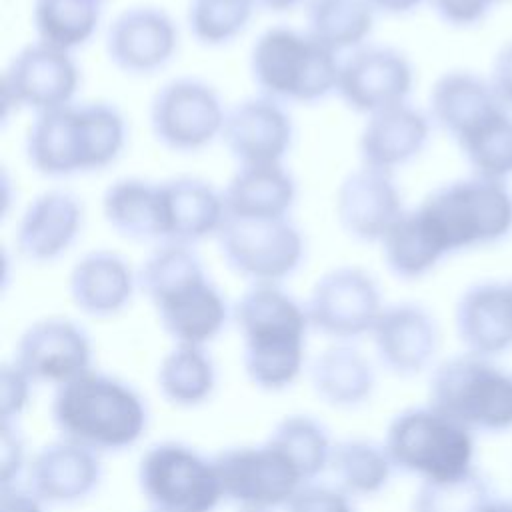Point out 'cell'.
Wrapping results in <instances>:
<instances>
[{"instance_id":"e575fe53","label":"cell","mask_w":512,"mask_h":512,"mask_svg":"<svg viewBox=\"0 0 512 512\" xmlns=\"http://www.w3.org/2000/svg\"><path fill=\"white\" fill-rule=\"evenodd\" d=\"M104 4L106 0H34L32 24L38 40L72 52L94 36Z\"/></svg>"},{"instance_id":"7a4b0ae2","label":"cell","mask_w":512,"mask_h":512,"mask_svg":"<svg viewBox=\"0 0 512 512\" xmlns=\"http://www.w3.org/2000/svg\"><path fill=\"white\" fill-rule=\"evenodd\" d=\"M248 380L266 392L292 386L302 368L310 328L306 306L280 284H252L232 308Z\"/></svg>"},{"instance_id":"ee69618b","label":"cell","mask_w":512,"mask_h":512,"mask_svg":"<svg viewBox=\"0 0 512 512\" xmlns=\"http://www.w3.org/2000/svg\"><path fill=\"white\" fill-rule=\"evenodd\" d=\"M488 82L498 100L512 110V40H508L496 54Z\"/></svg>"},{"instance_id":"44dd1931","label":"cell","mask_w":512,"mask_h":512,"mask_svg":"<svg viewBox=\"0 0 512 512\" xmlns=\"http://www.w3.org/2000/svg\"><path fill=\"white\" fill-rule=\"evenodd\" d=\"M454 326L466 352L496 358L512 348V284L484 280L468 286L454 308Z\"/></svg>"},{"instance_id":"816d5d0a","label":"cell","mask_w":512,"mask_h":512,"mask_svg":"<svg viewBox=\"0 0 512 512\" xmlns=\"http://www.w3.org/2000/svg\"><path fill=\"white\" fill-rule=\"evenodd\" d=\"M152 512H154V510H152Z\"/></svg>"},{"instance_id":"484cf974","label":"cell","mask_w":512,"mask_h":512,"mask_svg":"<svg viewBox=\"0 0 512 512\" xmlns=\"http://www.w3.org/2000/svg\"><path fill=\"white\" fill-rule=\"evenodd\" d=\"M138 274L130 262L112 250L86 252L70 270L68 292L74 306L86 316L110 318L132 300Z\"/></svg>"},{"instance_id":"b9f144b4","label":"cell","mask_w":512,"mask_h":512,"mask_svg":"<svg viewBox=\"0 0 512 512\" xmlns=\"http://www.w3.org/2000/svg\"><path fill=\"white\" fill-rule=\"evenodd\" d=\"M500 2L506 0H428L436 16L454 28L480 24Z\"/></svg>"},{"instance_id":"8992f818","label":"cell","mask_w":512,"mask_h":512,"mask_svg":"<svg viewBox=\"0 0 512 512\" xmlns=\"http://www.w3.org/2000/svg\"><path fill=\"white\" fill-rule=\"evenodd\" d=\"M384 448L396 470L420 482H448L476 470L474 432L430 404L398 412L386 428Z\"/></svg>"},{"instance_id":"2e32d148","label":"cell","mask_w":512,"mask_h":512,"mask_svg":"<svg viewBox=\"0 0 512 512\" xmlns=\"http://www.w3.org/2000/svg\"><path fill=\"white\" fill-rule=\"evenodd\" d=\"M14 362L32 382L58 388L92 370V342L70 318H42L22 332Z\"/></svg>"},{"instance_id":"603a6c76","label":"cell","mask_w":512,"mask_h":512,"mask_svg":"<svg viewBox=\"0 0 512 512\" xmlns=\"http://www.w3.org/2000/svg\"><path fill=\"white\" fill-rule=\"evenodd\" d=\"M84 222L80 200L68 190H46L22 212L16 226V248L30 262L58 260L78 238Z\"/></svg>"},{"instance_id":"c3c4849f","label":"cell","mask_w":512,"mask_h":512,"mask_svg":"<svg viewBox=\"0 0 512 512\" xmlns=\"http://www.w3.org/2000/svg\"><path fill=\"white\" fill-rule=\"evenodd\" d=\"M484 512H512V500H496L492 498Z\"/></svg>"},{"instance_id":"7c38bea8","label":"cell","mask_w":512,"mask_h":512,"mask_svg":"<svg viewBox=\"0 0 512 512\" xmlns=\"http://www.w3.org/2000/svg\"><path fill=\"white\" fill-rule=\"evenodd\" d=\"M226 114L220 94L190 76L162 84L148 110L154 138L174 152H196L212 144L222 136Z\"/></svg>"},{"instance_id":"277c9868","label":"cell","mask_w":512,"mask_h":512,"mask_svg":"<svg viewBox=\"0 0 512 512\" xmlns=\"http://www.w3.org/2000/svg\"><path fill=\"white\" fill-rule=\"evenodd\" d=\"M144 398L124 380L90 370L56 388L52 422L60 436L96 454L132 448L148 428Z\"/></svg>"},{"instance_id":"f1b7e54d","label":"cell","mask_w":512,"mask_h":512,"mask_svg":"<svg viewBox=\"0 0 512 512\" xmlns=\"http://www.w3.org/2000/svg\"><path fill=\"white\" fill-rule=\"evenodd\" d=\"M106 224L120 236L136 242L162 244V192L160 182L136 176L114 180L102 196Z\"/></svg>"},{"instance_id":"d6986e66","label":"cell","mask_w":512,"mask_h":512,"mask_svg":"<svg viewBox=\"0 0 512 512\" xmlns=\"http://www.w3.org/2000/svg\"><path fill=\"white\" fill-rule=\"evenodd\" d=\"M370 334L380 364L398 376L424 372L440 344L436 318L416 302L384 306Z\"/></svg>"},{"instance_id":"5bb4252c","label":"cell","mask_w":512,"mask_h":512,"mask_svg":"<svg viewBox=\"0 0 512 512\" xmlns=\"http://www.w3.org/2000/svg\"><path fill=\"white\" fill-rule=\"evenodd\" d=\"M414 86L408 56L392 46H360L340 60L336 94L358 112L372 116L404 104Z\"/></svg>"},{"instance_id":"1f68e13d","label":"cell","mask_w":512,"mask_h":512,"mask_svg":"<svg viewBox=\"0 0 512 512\" xmlns=\"http://www.w3.org/2000/svg\"><path fill=\"white\" fill-rule=\"evenodd\" d=\"M376 10L368 0H308L306 32L334 54L364 46Z\"/></svg>"},{"instance_id":"f546056e","label":"cell","mask_w":512,"mask_h":512,"mask_svg":"<svg viewBox=\"0 0 512 512\" xmlns=\"http://www.w3.org/2000/svg\"><path fill=\"white\" fill-rule=\"evenodd\" d=\"M310 384L324 404L356 408L370 400L376 388V374L360 350L338 342L314 358Z\"/></svg>"},{"instance_id":"ab89813d","label":"cell","mask_w":512,"mask_h":512,"mask_svg":"<svg viewBox=\"0 0 512 512\" xmlns=\"http://www.w3.org/2000/svg\"><path fill=\"white\" fill-rule=\"evenodd\" d=\"M30 384H34L28 374L16 364H4L0 372V416L2 422H14L30 400Z\"/></svg>"},{"instance_id":"f35d334b","label":"cell","mask_w":512,"mask_h":512,"mask_svg":"<svg viewBox=\"0 0 512 512\" xmlns=\"http://www.w3.org/2000/svg\"><path fill=\"white\" fill-rule=\"evenodd\" d=\"M492 498L488 482L474 470L448 482H420L410 512H484Z\"/></svg>"},{"instance_id":"8d00e7d4","label":"cell","mask_w":512,"mask_h":512,"mask_svg":"<svg viewBox=\"0 0 512 512\" xmlns=\"http://www.w3.org/2000/svg\"><path fill=\"white\" fill-rule=\"evenodd\" d=\"M268 442L278 446L298 468L306 484H312L330 464L332 444L326 428L304 414L282 418L268 436Z\"/></svg>"},{"instance_id":"bcb514c9","label":"cell","mask_w":512,"mask_h":512,"mask_svg":"<svg viewBox=\"0 0 512 512\" xmlns=\"http://www.w3.org/2000/svg\"><path fill=\"white\" fill-rule=\"evenodd\" d=\"M422 2L424 0H368V4L376 12H384V14H392V16L408 14V12L416 10Z\"/></svg>"},{"instance_id":"4dcf8cb0","label":"cell","mask_w":512,"mask_h":512,"mask_svg":"<svg viewBox=\"0 0 512 512\" xmlns=\"http://www.w3.org/2000/svg\"><path fill=\"white\" fill-rule=\"evenodd\" d=\"M378 244L384 264L400 280H418L430 274L448 256L418 206L404 210Z\"/></svg>"},{"instance_id":"ac0fdd59","label":"cell","mask_w":512,"mask_h":512,"mask_svg":"<svg viewBox=\"0 0 512 512\" xmlns=\"http://www.w3.org/2000/svg\"><path fill=\"white\" fill-rule=\"evenodd\" d=\"M220 138L238 166L282 164L292 146L294 126L284 104L260 94L228 110Z\"/></svg>"},{"instance_id":"52a82bcc","label":"cell","mask_w":512,"mask_h":512,"mask_svg":"<svg viewBox=\"0 0 512 512\" xmlns=\"http://www.w3.org/2000/svg\"><path fill=\"white\" fill-rule=\"evenodd\" d=\"M418 208L448 254L498 244L512 232V190L500 180L472 174L446 182Z\"/></svg>"},{"instance_id":"4316f807","label":"cell","mask_w":512,"mask_h":512,"mask_svg":"<svg viewBox=\"0 0 512 512\" xmlns=\"http://www.w3.org/2000/svg\"><path fill=\"white\" fill-rule=\"evenodd\" d=\"M226 218H288L296 200V182L282 164L238 166L222 190Z\"/></svg>"},{"instance_id":"ba28073f","label":"cell","mask_w":512,"mask_h":512,"mask_svg":"<svg viewBox=\"0 0 512 512\" xmlns=\"http://www.w3.org/2000/svg\"><path fill=\"white\" fill-rule=\"evenodd\" d=\"M428 404L474 434L504 432L512 428V374L492 358L452 356L434 368Z\"/></svg>"},{"instance_id":"6da1fadb","label":"cell","mask_w":512,"mask_h":512,"mask_svg":"<svg viewBox=\"0 0 512 512\" xmlns=\"http://www.w3.org/2000/svg\"><path fill=\"white\" fill-rule=\"evenodd\" d=\"M138 288L176 344H208L232 314L192 246L158 244L138 270Z\"/></svg>"},{"instance_id":"d590c367","label":"cell","mask_w":512,"mask_h":512,"mask_svg":"<svg viewBox=\"0 0 512 512\" xmlns=\"http://www.w3.org/2000/svg\"><path fill=\"white\" fill-rule=\"evenodd\" d=\"M456 144L474 176L508 182L512 176V110L498 108Z\"/></svg>"},{"instance_id":"d4e9b609","label":"cell","mask_w":512,"mask_h":512,"mask_svg":"<svg viewBox=\"0 0 512 512\" xmlns=\"http://www.w3.org/2000/svg\"><path fill=\"white\" fill-rule=\"evenodd\" d=\"M432 120L408 102L368 116L358 152L362 166L390 172L412 162L428 144Z\"/></svg>"},{"instance_id":"5b68a950","label":"cell","mask_w":512,"mask_h":512,"mask_svg":"<svg viewBox=\"0 0 512 512\" xmlns=\"http://www.w3.org/2000/svg\"><path fill=\"white\" fill-rule=\"evenodd\" d=\"M340 58L306 30L272 26L250 50V74L260 94L284 104H314L336 92Z\"/></svg>"},{"instance_id":"8fae6325","label":"cell","mask_w":512,"mask_h":512,"mask_svg":"<svg viewBox=\"0 0 512 512\" xmlns=\"http://www.w3.org/2000/svg\"><path fill=\"white\" fill-rule=\"evenodd\" d=\"M224 498L240 510L272 512L286 506L306 486L292 460L272 442L258 446H234L214 458Z\"/></svg>"},{"instance_id":"836d02e7","label":"cell","mask_w":512,"mask_h":512,"mask_svg":"<svg viewBox=\"0 0 512 512\" xmlns=\"http://www.w3.org/2000/svg\"><path fill=\"white\" fill-rule=\"evenodd\" d=\"M330 472L348 496H374L390 482L394 464L384 448L372 440L348 438L332 448Z\"/></svg>"},{"instance_id":"9c48e42d","label":"cell","mask_w":512,"mask_h":512,"mask_svg":"<svg viewBox=\"0 0 512 512\" xmlns=\"http://www.w3.org/2000/svg\"><path fill=\"white\" fill-rule=\"evenodd\" d=\"M136 480L154 512H214L224 500L214 462L174 440L142 454Z\"/></svg>"},{"instance_id":"ffe728a7","label":"cell","mask_w":512,"mask_h":512,"mask_svg":"<svg viewBox=\"0 0 512 512\" xmlns=\"http://www.w3.org/2000/svg\"><path fill=\"white\" fill-rule=\"evenodd\" d=\"M406 208L390 172L362 166L336 190V218L358 242H380Z\"/></svg>"},{"instance_id":"cb8c5ba5","label":"cell","mask_w":512,"mask_h":512,"mask_svg":"<svg viewBox=\"0 0 512 512\" xmlns=\"http://www.w3.org/2000/svg\"><path fill=\"white\" fill-rule=\"evenodd\" d=\"M162 192V244L194 246L218 236L224 220V196L210 182L194 176H178L160 182Z\"/></svg>"},{"instance_id":"9a60e30c","label":"cell","mask_w":512,"mask_h":512,"mask_svg":"<svg viewBox=\"0 0 512 512\" xmlns=\"http://www.w3.org/2000/svg\"><path fill=\"white\" fill-rule=\"evenodd\" d=\"M80 86V70L72 52L34 42L10 60L4 76V100L34 116L74 102Z\"/></svg>"},{"instance_id":"30bf717a","label":"cell","mask_w":512,"mask_h":512,"mask_svg":"<svg viewBox=\"0 0 512 512\" xmlns=\"http://www.w3.org/2000/svg\"><path fill=\"white\" fill-rule=\"evenodd\" d=\"M216 240L228 268L252 284H280L300 268L306 250L288 218H226Z\"/></svg>"},{"instance_id":"d6a6232c","label":"cell","mask_w":512,"mask_h":512,"mask_svg":"<svg viewBox=\"0 0 512 512\" xmlns=\"http://www.w3.org/2000/svg\"><path fill=\"white\" fill-rule=\"evenodd\" d=\"M156 384L174 406L204 404L216 388V366L204 346L176 344L160 362Z\"/></svg>"},{"instance_id":"74e56055","label":"cell","mask_w":512,"mask_h":512,"mask_svg":"<svg viewBox=\"0 0 512 512\" xmlns=\"http://www.w3.org/2000/svg\"><path fill=\"white\" fill-rule=\"evenodd\" d=\"M256 8L254 0H190L186 24L202 46H224L248 28Z\"/></svg>"},{"instance_id":"83f0119b","label":"cell","mask_w":512,"mask_h":512,"mask_svg":"<svg viewBox=\"0 0 512 512\" xmlns=\"http://www.w3.org/2000/svg\"><path fill=\"white\" fill-rule=\"evenodd\" d=\"M428 104L432 124L442 128L454 142L504 106L494 94L488 78L468 70H450L442 74L430 90Z\"/></svg>"},{"instance_id":"e0dca14e","label":"cell","mask_w":512,"mask_h":512,"mask_svg":"<svg viewBox=\"0 0 512 512\" xmlns=\"http://www.w3.org/2000/svg\"><path fill=\"white\" fill-rule=\"evenodd\" d=\"M104 44L110 62L118 70L132 76H148L174 58L178 28L162 8L132 6L110 22Z\"/></svg>"},{"instance_id":"f6af8a7d","label":"cell","mask_w":512,"mask_h":512,"mask_svg":"<svg viewBox=\"0 0 512 512\" xmlns=\"http://www.w3.org/2000/svg\"><path fill=\"white\" fill-rule=\"evenodd\" d=\"M0 512H44V502H40L26 488H2L0 492Z\"/></svg>"},{"instance_id":"7402d4cb","label":"cell","mask_w":512,"mask_h":512,"mask_svg":"<svg viewBox=\"0 0 512 512\" xmlns=\"http://www.w3.org/2000/svg\"><path fill=\"white\" fill-rule=\"evenodd\" d=\"M26 478V490L40 502L76 504L98 488L102 464L96 452L62 438L34 454Z\"/></svg>"},{"instance_id":"f907efd6","label":"cell","mask_w":512,"mask_h":512,"mask_svg":"<svg viewBox=\"0 0 512 512\" xmlns=\"http://www.w3.org/2000/svg\"><path fill=\"white\" fill-rule=\"evenodd\" d=\"M510 284H512V280H510Z\"/></svg>"},{"instance_id":"60d3db41","label":"cell","mask_w":512,"mask_h":512,"mask_svg":"<svg viewBox=\"0 0 512 512\" xmlns=\"http://www.w3.org/2000/svg\"><path fill=\"white\" fill-rule=\"evenodd\" d=\"M286 512H354L350 496L340 488L306 484L284 506Z\"/></svg>"},{"instance_id":"7bdbcfd3","label":"cell","mask_w":512,"mask_h":512,"mask_svg":"<svg viewBox=\"0 0 512 512\" xmlns=\"http://www.w3.org/2000/svg\"><path fill=\"white\" fill-rule=\"evenodd\" d=\"M0 474L2 488H12L24 468V442L14 422L0 424Z\"/></svg>"},{"instance_id":"7dc6e473","label":"cell","mask_w":512,"mask_h":512,"mask_svg":"<svg viewBox=\"0 0 512 512\" xmlns=\"http://www.w3.org/2000/svg\"><path fill=\"white\" fill-rule=\"evenodd\" d=\"M254 2L258 8H264L268 12H288L308 0H254Z\"/></svg>"},{"instance_id":"4fadbf2b","label":"cell","mask_w":512,"mask_h":512,"mask_svg":"<svg viewBox=\"0 0 512 512\" xmlns=\"http://www.w3.org/2000/svg\"><path fill=\"white\" fill-rule=\"evenodd\" d=\"M304 306L310 328L338 342L370 334L384 310L378 282L358 266H338L322 274Z\"/></svg>"},{"instance_id":"681fc988","label":"cell","mask_w":512,"mask_h":512,"mask_svg":"<svg viewBox=\"0 0 512 512\" xmlns=\"http://www.w3.org/2000/svg\"><path fill=\"white\" fill-rule=\"evenodd\" d=\"M240 512H260V510H240Z\"/></svg>"},{"instance_id":"3957f363","label":"cell","mask_w":512,"mask_h":512,"mask_svg":"<svg viewBox=\"0 0 512 512\" xmlns=\"http://www.w3.org/2000/svg\"><path fill=\"white\" fill-rule=\"evenodd\" d=\"M124 144L126 120L114 104L72 102L34 116L26 134V156L38 174L66 178L110 166Z\"/></svg>"}]
</instances>
